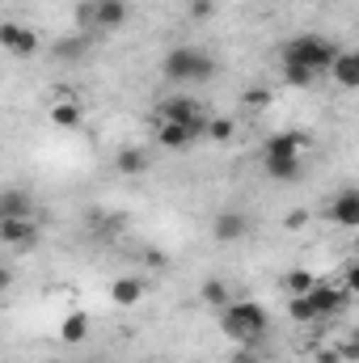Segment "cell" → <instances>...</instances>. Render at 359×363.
Listing matches in <instances>:
<instances>
[{
    "label": "cell",
    "instance_id": "cell-4",
    "mask_svg": "<svg viewBox=\"0 0 359 363\" xmlns=\"http://www.w3.org/2000/svg\"><path fill=\"white\" fill-rule=\"evenodd\" d=\"M157 114H161V123L190 127L199 140H203V135H207V127H211V114H207V106H203V101H194V97H165V101L157 106Z\"/></svg>",
    "mask_w": 359,
    "mask_h": 363
},
{
    "label": "cell",
    "instance_id": "cell-14",
    "mask_svg": "<svg viewBox=\"0 0 359 363\" xmlns=\"http://www.w3.org/2000/svg\"><path fill=\"white\" fill-rule=\"evenodd\" d=\"M110 300H114L118 308H136V304L144 300V283H140L136 274H123V279L110 283Z\"/></svg>",
    "mask_w": 359,
    "mask_h": 363
},
{
    "label": "cell",
    "instance_id": "cell-26",
    "mask_svg": "<svg viewBox=\"0 0 359 363\" xmlns=\"http://www.w3.org/2000/svg\"><path fill=\"white\" fill-rule=\"evenodd\" d=\"M338 351H343V359H347V363H359V334H351Z\"/></svg>",
    "mask_w": 359,
    "mask_h": 363
},
{
    "label": "cell",
    "instance_id": "cell-11",
    "mask_svg": "<svg viewBox=\"0 0 359 363\" xmlns=\"http://www.w3.org/2000/svg\"><path fill=\"white\" fill-rule=\"evenodd\" d=\"M0 220H34V199L17 186H9L0 194Z\"/></svg>",
    "mask_w": 359,
    "mask_h": 363
},
{
    "label": "cell",
    "instance_id": "cell-2",
    "mask_svg": "<svg viewBox=\"0 0 359 363\" xmlns=\"http://www.w3.org/2000/svg\"><path fill=\"white\" fill-rule=\"evenodd\" d=\"M338 43H330L326 34H296L279 47V60H296V64H309L317 72H330L338 64Z\"/></svg>",
    "mask_w": 359,
    "mask_h": 363
},
{
    "label": "cell",
    "instance_id": "cell-19",
    "mask_svg": "<svg viewBox=\"0 0 359 363\" xmlns=\"http://www.w3.org/2000/svg\"><path fill=\"white\" fill-rule=\"evenodd\" d=\"M330 77H334L343 89H359V60L351 55V51H343V55H338V64L330 68Z\"/></svg>",
    "mask_w": 359,
    "mask_h": 363
},
{
    "label": "cell",
    "instance_id": "cell-32",
    "mask_svg": "<svg viewBox=\"0 0 359 363\" xmlns=\"http://www.w3.org/2000/svg\"><path fill=\"white\" fill-rule=\"evenodd\" d=\"M351 55H355V60H359V47H355V51H351Z\"/></svg>",
    "mask_w": 359,
    "mask_h": 363
},
{
    "label": "cell",
    "instance_id": "cell-21",
    "mask_svg": "<svg viewBox=\"0 0 359 363\" xmlns=\"http://www.w3.org/2000/svg\"><path fill=\"white\" fill-rule=\"evenodd\" d=\"M283 287H287V296H309L313 287H317V274L304 271V267H296V271H287L283 279H279Z\"/></svg>",
    "mask_w": 359,
    "mask_h": 363
},
{
    "label": "cell",
    "instance_id": "cell-16",
    "mask_svg": "<svg viewBox=\"0 0 359 363\" xmlns=\"http://www.w3.org/2000/svg\"><path fill=\"white\" fill-rule=\"evenodd\" d=\"M194 140H199V135H194L190 127H178V123H161V127H157V144L170 148V152H186Z\"/></svg>",
    "mask_w": 359,
    "mask_h": 363
},
{
    "label": "cell",
    "instance_id": "cell-15",
    "mask_svg": "<svg viewBox=\"0 0 359 363\" xmlns=\"http://www.w3.org/2000/svg\"><path fill=\"white\" fill-rule=\"evenodd\" d=\"M127 0H93V21L101 26V30H118L123 21H127Z\"/></svg>",
    "mask_w": 359,
    "mask_h": 363
},
{
    "label": "cell",
    "instance_id": "cell-3",
    "mask_svg": "<svg viewBox=\"0 0 359 363\" xmlns=\"http://www.w3.org/2000/svg\"><path fill=\"white\" fill-rule=\"evenodd\" d=\"M161 68H165L170 81H211L216 77V60L199 47H170Z\"/></svg>",
    "mask_w": 359,
    "mask_h": 363
},
{
    "label": "cell",
    "instance_id": "cell-29",
    "mask_svg": "<svg viewBox=\"0 0 359 363\" xmlns=\"http://www.w3.org/2000/svg\"><path fill=\"white\" fill-rule=\"evenodd\" d=\"M317 363H347V359H343V351L334 347V351H317Z\"/></svg>",
    "mask_w": 359,
    "mask_h": 363
},
{
    "label": "cell",
    "instance_id": "cell-27",
    "mask_svg": "<svg viewBox=\"0 0 359 363\" xmlns=\"http://www.w3.org/2000/svg\"><path fill=\"white\" fill-rule=\"evenodd\" d=\"M228 363H263V359H258V351H254V347H237Z\"/></svg>",
    "mask_w": 359,
    "mask_h": 363
},
{
    "label": "cell",
    "instance_id": "cell-30",
    "mask_svg": "<svg viewBox=\"0 0 359 363\" xmlns=\"http://www.w3.org/2000/svg\"><path fill=\"white\" fill-rule=\"evenodd\" d=\"M304 220H309V216H304V211H287V228H300V224H304Z\"/></svg>",
    "mask_w": 359,
    "mask_h": 363
},
{
    "label": "cell",
    "instance_id": "cell-23",
    "mask_svg": "<svg viewBox=\"0 0 359 363\" xmlns=\"http://www.w3.org/2000/svg\"><path fill=\"white\" fill-rule=\"evenodd\" d=\"M287 317L300 321V325H309V321H317V308H313L309 296H292V300H287Z\"/></svg>",
    "mask_w": 359,
    "mask_h": 363
},
{
    "label": "cell",
    "instance_id": "cell-17",
    "mask_svg": "<svg viewBox=\"0 0 359 363\" xmlns=\"http://www.w3.org/2000/svg\"><path fill=\"white\" fill-rule=\"evenodd\" d=\"M114 169H118V174H127V178H140V174L148 169V152H144V148H118Z\"/></svg>",
    "mask_w": 359,
    "mask_h": 363
},
{
    "label": "cell",
    "instance_id": "cell-28",
    "mask_svg": "<svg viewBox=\"0 0 359 363\" xmlns=\"http://www.w3.org/2000/svg\"><path fill=\"white\" fill-rule=\"evenodd\" d=\"M343 287H347L351 296H359V262H355V267H351L347 274H343Z\"/></svg>",
    "mask_w": 359,
    "mask_h": 363
},
{
    "label": "cell",
    "instance_id": "cell-5",
    "mask_svg": "<svg viewBox=\"0 0 359 363\" xmlns=\"http://www.w3.org/2000/svg\"><path fill=\"white\" fill-rule=\"evenodd\" d=\"M309 300H313V308H317V321H326V317H338V313L347 308V300H351V291H347L343 283H330V279H317V287L309 291Z\"/></svg>",
    "mask_w": 359,
    "mask_h": 363
},
{
    "label": "cell",
    "instance_id": "cell-12",
    "mask_svg": "<svg viewBox=\"0 0 359 363\" xmlns=\"http://www.w3.org/2000/svg\"><path fill=\"white\" fill-rule=\"evenodd\" d=\"M47 118H51L55 127H68V131H72V127H81V123H85V110H81V101H77V97L60 93V101L47 110Z\"/></svg>",
    "mask_w": 359,
    "mask_h": 363
},
{
    "label": "cell",
    "instance_id": "cell-9",
    "mask_svg": "<svg viewBox=\"0 0 359 363\" xmlns=\"http://www.w3.org/2000/svg\"><path fill=\"white\" fill-rule=\"evenodd\" d=\"M0 241L9 250H34L38 245V228H34V220H0Z\"/></svg>",
    "mask_w": 359,
    "mask_h": 363
},
{
    "label": "cell",
    "instance_id": "cell-7",
    "mask_svg": "<svg viewBox=\"0 0 359 363\" xmlns=\"http://www.w3.org/2000/svg\"><path fill=\"white\" fill-rule=\"evenodd\" d=\"M211 233H216V241H241L250 233V216L237 211V207H224V211H216Z\"/></svg>",
    "mask_w": 359,
    "mask_h": 363
},
{
    "label": "cell",
    "instance_id": "cell-24",
    "mask_svg": "<svg viewBox=\"0 0 359 363\" xmlns=\"http://www.w3.org/2000/svg\"><path fill=\"white\" fill-rule=\"evenodd\" d=\"M233 131H237V123H233V118H211V127H207V140L224 144V140H233Z\"/></svg>",
    "mask_w": 359,
    "mask_h": 363
},
{
    "label": "cell",
    "instance_id": "cell-20",
    "mask_svg": "<svg viewBox=\"0 0 359 363\" xmlns=\"http://www.w3.org/2000/svg\"><path fill=\"white\" fill-rule=\"evenodd\" d=\"M279 64H283V81L292 89H309L317 81V68H309V64H296V60H279Z\"/></svg>",
    "mask_w": 359,
    "mask_h": 363
},
{
    "label": "cell",
    "instance_id": "cell-31",
    "mask_svg": "<svg viewBox=\"0 0 359 363\" xmlns=\"http://www.w3.org/2000/svg\"><path fill=\"white\" fill-rule=\"evenodd\" d=\"M267 101H270V93H263V89L250 93V106H267Z\"/></svg>",
    "mask_w": 359,
    "mask_h": 363
},
{
    "label": "cell",
    "instance_id": "cell-22",
    "mask_svg": "<svg viewBox=\"0 0 359 363\" xmlns=\"http://www.w3.org/2000/svg\"><path fill=\"white\" fill-rule=\"evenodd\" d=\"M199 296H203V304H211V308H228V304H233V296H228V283H224V279H207V283L199 287Z\"/></svg>",
    "mask_w": 359,
    "mask_h": 363
},
{
    "label": "cell",
    "instance_id": "cell-8",
    "mask_svg": "<svg viewBox=\"0 0 359 363\" xmlns=\"http://www.w3.org/2000/svg\"><path fill=\"white\" fill-rule=\"evenodd\" d=\"M0 43H4L9 55H34L38 51V34L26 30V26H17V21H4L0 26Z\"/></svg>",
    "mask_w": 359,
    "mask_h": 363
},
{
    "label": "cell",
    "instance_id": "cell-10",
    "mask_svg": "<svg viewBox=\"0 0 359 363\" xmlns=\"http://www.w3.org/2000/svg\"><path fill=\"white\" fill-rule=\"evenodd\" d=\"M309 148V135L304 131H275L267 140V152L263 157H304Z\"/></svg>",
    "mask_w": 359,
    "mask_h": 363
},
{
    "label": "cell",
    "instance_id": "cell-25",
    "mask_svg": "<svg viewBox=\"0 0 359 363\" xmlns=\"http://www.w3.org/2000/svg\"><path fill=\"white\" fill-rule=\"evenodd\" d=\"M211 13H216V4H211V0H190V17H194V21H207Z\"/></svg>",
    "mask_w": 359,
    "mask_h": 363
},
{
    "label": "cell",
    "instance_id": "cell-1",
    "mask_svg": "<svg viewBox=\"0 0 359 363\" xmlns=\"http://www.w3.org/2000/svg\"><path fill=\"white\" fill-rule=\"evenodd\" d=\"M220 330L233 347H258L270 330V317L258 300H233L228 308H220Z\"/></svg>",
    "mask_w": 359,
    "mask_h": 363
},
{
    "label": "cell",
    "instance_id": "cell-18",
    "mask_svg": "<svg viewBox=\"0 0 359 363\" xmlns=\"http://www.w3.org/2000/svg\"><path fill=\"white\" fill-rule=\"evenodd\" d=\"M60 338H64L68 347H81V342L89 338V317H85V313H68L64 325H60Z\"/></svg>",
    "mask_w": 359,
    "mask_h": 363
},
{
    "label": "cell",
    "instance_id": "cell-6",
    "mask_svg": "<svg viewBox=\"0 0 359 363\" xmlns=\"http://www.w3.org/2000/svg\"><path fill=\"white\" fill-rule=\"evenodd\" d=\"M330 220L338 228H359V186H347L330 199Z\"/></svg>",
    "mask_w": 359,
    "mask_h": 363
},
{
    "label": "cell",
    "instance_id": "cell-13",
    "mask_svg": "<svg viewBox=\"0 0 359 363\" xmlns=\"http://www.w3.org/2000/svg\"><path fill=\"white\" fill-rule=\"evenodd\" d=\"M263 165H267V178L283 182V186L304 174V157H263Z\"/></svg>",
    "mask_w": 359,
    "mask_h": 363
}]
</instances>
